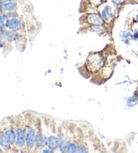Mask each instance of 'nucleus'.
<instances>
[{
  "mask_svg": "<svg viewBox=\"0 0 138 153\" xmlns=\"http://www.w3.org/2000/svg\"><path fill=\"white\" fill-rule=\"evenodd\" d=\"M5 25L10 30L15 31H21L24 28V25L22 21L16 18H10L9 20H7Z\"/></svg>",
  "mask_w": 138,
  "mask_h": 153,
  "instance_id": "obj_1",
  "label": "nucleus"
},
{
  "mask_svg": "<svg viewBox=\"0 0 138 153\" xmlns=\"http://www.w3.org/2000/svg\"><path fill=\"white\" fill-rule=\"evenodd\" d=\"M4 37L8 42H14L21 37V33L19 31L7 30L4 34Z\"/></svg>",
  "mask_w": 138,
  "mask_h": 153,
  "instance_id": "obj_2",
  "label": "nucleus"
},
{
  "mask_svg": "<svg viewBox=\"0 0 138 153\" xmlns=\"http://www.w3.org/2000/svg\"><path fill=\"white\" fill-rule=\"evenodd\" d=\"M35 130L33 128L30 129L26 136V146H27L29 149H33L34 144H35Z\"/></svg>",
  "mask_w": 138,
  "mask_h": 153,
  "instance_id": "obj_3",
  "label": "nucleus"
},
{
  "mask_svg": "<svg viewBox=\"0 0 138 153\" xmlns=\"http://www.w3.org/2000/svg\"><path fill=\"white\" fill-rule=\"evenodd\" d=\"M17 137H16V145L18 147H22L24 144V142L26 141V133L25 131L22 130V128L18 129L17 130Z\"/></svg>",
  "mask_w": 138,
  "mask_h": 153,
  "instance_id": "obj_4",
  "label": "nucleus"
},
{
  "mask_svg": "<svg viewBox=\"0 0 138 153\" xmlns=\"http://www.w3.org/2000/svg\"><path fill=\"white\" fill-rule=\"evenodd\" d=\"M1 8L4 12H14L18 8V3L14 1L7 2L1 5Z\"/></svg>",
  "mask_w": 138,
  "mask_h": 153,
  "instance_id": "obj_5",
  "label": "nucleus"
},
{
  "mask_svg": "<svg viewBox=\"0 0 138 153\" xmlns=\"http://www.w3.org/2000/svg\"><path fill=\"white\" fill-rule=\"evenodd\" d=\"M89 24L92 25H102L103 24V19L98 14H90L88 18Z\"/></svg>",
  "mask_w": 138,
  "mask_h": 153,
  "instance_id": "obj_6",
  "label": "nucleus"
},
{
  "mask_svg": "<svg viewBox=\"0 0 138 153\" xmlns=\"http://www.w3.org/2000/svg\"><path fill=\"white\" fill-rule=\"evenodd\" d=\"M59 139L54 136H49L47 140V145L50 149L55 150L57 149V147L59 146Z\"/></svg>",
  "mask_w": 138,
  "mask_h": 153,
  "instance_id": "obj_7",
  "label": "nucleus"
},
{
  "mask_svg": "<svg viewBox=\"0 0 138 153\" xmlns=\"http://www.w3.org/2000/svg\"><path fill=\"white\" fill-rule=\"evenodd\" d=\"M46 136L42 134H38L35 138V145L37 148H43L45 145H47Z\"/></svg>",
  "mask_w": 138,
  "mask_h": 153,
  "instance_id": "obj_8",
  "label": "nucleus"
},
{
  "mask_svg": "<svg viewBox=\"0 0 138 153\" xmlns=\"http://www.w3.org/2000/svg\"><path fill=\"white\" fill-rule=\"evenodd\" d=\"M4 134L11 144H14L16 141L17 134L13 129H8L4 131Z\"/></svg>",
  "mask_w": 138,
  "mask_h": 153,
  "instance_id": "obj_9",
  "label": "nucleus"
},
{
  "mask_svg": "<svg viewBox=\"0 0 138 153\" xmlns=\"http://www.w3.org/2000/svg\"><path fill=\"white\" fill-rule=\"evenodd\" d=\"M0 145L7 150H9L11 148V146H10L11 144L9 142L8 139L5 135L4 132H1V131H0Z\"/></svg>",
  "mask_w": 138,
  "mask_h": 153,
  "instance_id": "obj_10",
  "label": "nucleus"
},
{
  "mask_svg": "<svg viewBox=\"0 0 138 153\" xmlns=\"http://www.w3.org/2000/svg\"><path fill=\"white\" fill-rule=\"evenodd\" d=\"M102 19L105 20L106 22H108V21L110 20V18L112 17L110 7L107 6L104 10H102Z\"/></svg>",
  "mask_w": 138,
  "mask_h": 153,
  "instance_id": "obj_11",
  "label": "nucleus"
},
{
  "mask_svg": "<svg viewBox=\"0 0 138 153\" xmlns=\"http://www.w3.org/2000/svg\"><path fill=\"white\" fill-rule=\"evenodd\" d=\"M77 150H78V146H77L76 143H72L69 144L68 148V152H76Z\"/></svg>",
  "mask_w": 138,
  "mask_h": 153,
  "instance_id": "obj_12",
  "label": "nucleus"
},
{
  "mask_svg": "<svg viewBox=\"0 0 138 153\" xmlns=\"http://www.w3.org/2000/svg\"><path fill=\"white\" fill-rule=\"evenodd\" d=\"M7 21V16L6 15L0 16V26H3L4 24L6 25Z\"/></svg>",
  "mask_w": 138,
  "mask_h": 153,
  "instance_id": "obj_13",
  "label": "nucleus"
},
{
  "mask_svg": "<svg viewBox=\"0 0 138 153\" xmlns=\"http://www.w3.org/2000/svg\"><path fill=\"white\" fill-rule=\"evenodd\" d=\"M87 149H86V147L84 146H80L78 147V150H77V152H87Z\"/></svg>",
  "mask_w": 138,
  "mask_h": 153,
  "instance_id": "obj_14",
  "label": "nucleus"
},
{
  "mask_svg": "<svg viewBox=\"0 0 138 153\" xmlns=\"http://www.w3.org/2000/svg\"><path fill=\"white\" fill-rule=\"evenodd\" d=\"M5 44H6V42H5L4 37H2V36L0 35V48H2V47H4Z\"/></svg>",
  "mask_w": 138,
  "mask_h": 153,
  "instance_id": "obj_15",
  "label": "nucleus"
},
{
  "mask_svg": "<svg viewBox=\"0 0 138 153\" xmlns=\"http://www.w3.org/2000/svg\"><path fill=\"white\" fill-rule=\"evenodd\" d=\"M16 0H0V4H3L5 3H7V2H10V1H14Z\"/></svg>",
  "mask_w": 138,
  "mask_h": 153,
  "instance_id": "obj_16",
  "label": "nucleus"
},
{
  "mask_svg": "<svg viewBox=\"0 0 138 153\" xmlns=\"http://www.w3.org/2000/svg\"><path fill=\"white\" fill-rule=\"evenodd\" d=\"M43 152H53V151H50V150H43Z\"/></svg>",
  "mask_w": 138,
  "mask_h": 153,
  "instance_id": "obj_17",
  "label": "nucleus"
},
{
  "mask_svg": "<svg viewBox=\"0 0 138 153\" xmlns=\"http://www.w3.org/2000/svg\"><path fill=\"white\" fill-rule=\"evenodd\" d=\"M3 152V151H2V150H1V149H0V152Z\"/></svg>",
  "mask_w": 138,
  "mask_h": 153,
  "instance_id": "obj_18",
  "label": "nucleus"
},
{
  "mask_svg": "<svg viewBox=\"0 0 138 153\" xmlns=\"http://www.w3.org/2000/svg\"><path fill=\"white\" fill-rule=\"evenodd\" d=\"M137 19H138V15H137Z\"/></svg>",
  "mask_w": 138,
  "mask_h": 153,
  "instance_id": "obj_19",
  "label": "nucleus"
}]
</instances>
